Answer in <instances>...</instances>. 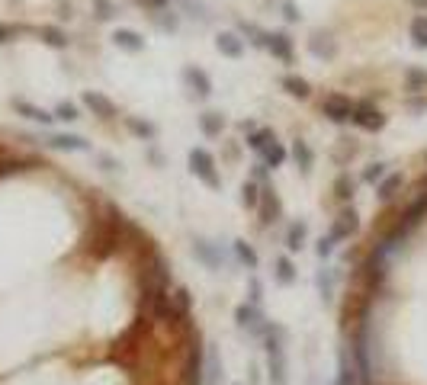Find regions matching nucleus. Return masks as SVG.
I'll return each instance as SVG.
<instances>
[{"mask_svg": "<svg viewBox=\"0 0 427 385\" xmlns=\"http://www.w3.org/2000/svg\"><path fill=\"white\" fill-rule=\"evenodd\" d=\"M399 189H402V174H389V177H382V183L376 186V196L382 199V203H389Z\"/></svg>", "mask_w": 427, "mask_h": 385, "instance_id": "obj_23", "label": "nucleus"}, {"mask_svg": "<svg viewBox=\"0 0 427 385\" xmlns=\"http://www.w3.org/2000/svg\"><path fill=\"white\" fill-rule=\"evenodd\" d=\"M351 122L357 129H363V132H382L385 129V112L376 109V106H370V103H353Z\"/></svg>", "mask_w": 427, "mask_h": 385, "instance_id": "obj_3", "label": "nucleus"}, {"mask_svg": "<svg viewBox=\"0 0 427 385\" xmlns=\"http://www.w3.org/2000/svg\"><path fill=\"white\" fill-rule=\"evenodd\" d=\"M385 177V164H370V167H366V174H363V180L366 183H379Z\"/></svg>", "mask_w": 427, "mask_h": 385, "instance_id": "obj_42", "label": "nucleus"}, {"mask_svg": "<svg viewBox=\"0 0 427 385\" xmlns=\"http://www.w3.org/2000/svg\"><path fill=\"white\" fill-rule=\"evenodd\" d=\"M322 116L331 122H351L353 103L347 97H341V93H328V97L322 100Z\"/></svg>", "mask_w": 427, "mask_h": 385, "instance_id": "obj_5", "label": "nucleus"}, {"mask_svg": "<svg viewBox=\"0 0 427 385\" xmlns=\"http://www.w3.org/2000/svg\"><path fill=\"white\" fill-rule=\"evenodd\" d=\"M260 222L264 225H270V222H276V218H280V199H276V193L270 186H264V193H260Z\"/></svg>", "mask_w": 427, "mask_h": 385, "instance_id": "obj_15", "label": "nucleus"}, {"mask_svg": "<svg viewBox=\"0 0 427 385\" xmlns=\"http://www.w3.org/2000/svg\"><path fill=\"white\" fill-rule=\"evenodd\" d=\"M193 254H197L209 270H222V247L218 244H212V241H206V238H197L193 241Z\"/></svg>", "mask_w": 427, "mask_h": 385, "instance_id": "obj_10", "label": "nucleus"}, {"mask_svg": "<svg viewBox=\"0 0 427 385\" xmlns=\"http://www.w3.org/2000/svg\"><path fill=\"white\" fill-rule=\"evenodd\" d=\"M334 251H337V238H334V235H328V238H322V241H318V247H315V254H318V257H322V260H328Z\"/></svg>", "mask_w": 427, "mask_h": 385, "instance_id": "obj_38", "label": "nucleus"}, {"mask_svg": "<svg viewBox=\"0 0 427 385\" xmlns=\"http://www.w3.org/2000/svg\"><path fill=\"white\" fill-rule=\"evenodd\" d=\"M276 283H283V286H293L296 283V266L289 257H276Z\"/></svg>", "mask_w": 427, "mask_h": 385, "instance_id": "obj_29", "label": "nucleus"}, {"mask_svg": "<svg viewBox=\"0 0 427 385\" xmlns=\"http://www.w3.org/2000/svg\"><path fill=\"white\" fill-rule=\"evenodd\" d=\"M260 154H264V164H267V167H274V170L280 167L283 161H286V148H283V145H280V141H276V138L270 141V145H267V148H264V151H260Z\"/></svg>", "mask_w": 427, "mask_h": 385, "instance_id": "obj_26", "label": "nucleus"}, {"mask_svg": "<svg viewBox=\"0 0 427 385\" xmlns=\"http://www.w3.org/2000/svg\"><path fill=\"white\" fill-rule=\"evenodd\" d=\"M414 7H421V10H427V0H411Z\"/></svg>", "mask_w": 427, "mask_h": 385, "instance_id": "obj_46", "label": "nucleus"}, {"mask_svg": "<svg viewBox=\"0 0 427 385\" xmlns=\"http://www.w3.org/2000/svg\"><path fill=\"white\" fill-rule=\"evenodd\" d=\"M189 170H193V177H199V180H203L209 189L222 186V177H218L216 158H212L206 148H193V151H189Z\"/></svg>", "mask_w": 427, "mask_h": 385, "instance_id": "obj_2", "label": "nucleus"}, {"mask_svg": "<svg viewBox=\"0 0 427 385\" xmlns=\"http://www.w3.org/2000/svg\"><path fill=\"white\" fill-rule=\"evenodd\" d=\"M84 106L100 119H116V103L110 97H103L100 90H84Z\"/></svg>", "mask_w": 427, "mask_h": 385, "instance_id": "obj_9", "label": "nucleus"}, {"mask_svg": "<svg viewBox=\"0 0 427 385\" xmlns=\"http://www.w3.org/2000/svg\"><path fill=\"white\" fill-rule=\"evenodd\" d=\"M29 164L26 161H13V158H10V161H0V177H10V174H20V170H26Z\"/></svg>", "mask_w": 427, "mask_h": 385, "instance_id": "obj_40", "label": "nucleus"}, {"mask_svg": "<svg viewBox=\"0 0 427 385\" xmlns=\"http://www.w3.org/2000/svg\"><path fill=\"white\" fill-rule=\"evenodd\" d=\"M183 84H187L189 90L197 93L199 100H209V97H212V81H209V74H206L203 68H197V64H187V68H183Z\"/></svg>", "mask_w": 427, "mask_h": 385, "instance_id": "obj_6", "label": "nucleus"}, {"mask_svg": "<svg viewBox=\"0 0 427 385\" xmlns=\"http://www.w3.org/2000/svg\"><path fill=\"white\" fill-rule=\"evenodd\" d=\"M411 42L414 49H427V16H414L411 20Z\"/></svg>", "mask_w": 427, "mask_h": 385, "instance_id": "obj_32", "label": "nucleus"}, {"mask_svg": "<svg viewBox=\"0 0 427 385\" xmlns=\"http://www.w3.org/2000/svg\"><path fill=\"white\" fill-rule=\"evenodd\" d=\"M334 193H337V199H341V203H347V199L353 196V180L347 174H341L337 177V183H334Z\"/></svg>", "mask_w": 427, "mask_h": 385, "instance_id": "obj_36", "label": "nucleus"}, {"mask_svg": "<svg viewBox=\"0 0 427 385\" xmlns=\"http://www.w3.org/2000/svg\"><path fill=\"white\" fill-rule=\"evenodd\" d=\"M267 52L274 58H280L283 64H293V39L286 32H267Z\"/></svg>", "mask_w": 427, "mask_h": 385, "instance_id": "obj_8", "label": "nucleus"}, {"mask_svg": "<svg viewBox=\"0 0 427 385\" xmlns=\"http://www.w3.org/2000/svg\"><path fill=\"white\" fill-rule=\"evenodd\" d=\"M274 138H276V135L270 132V129H257V132H251V135H247V145H251L254 151H264V148L270 145V141H274Z\"/></svg>", "mask_w": 427, "mask_h": 385, "instance_id": "obj_35", "label": "nucleus"}, {"mask_svg": "<svg viewBox=\"0 0 427 385\" xmlns=\"http://www.w3.org/2000/svg\"><path fill=\"white\" fill-rule=\"evenodd\" d=\"M280 10H283V16H286V20H289V23H299V20H302V13H299V7H296L293 0H283V4H280Z\"/></svg>", "mask_w": 427, "mask_h": 385, "instance_id": "obj_43", "label": "nucleus"}, {"mask_svg": "<svg viewBox=\"0 0 427 385\" xmlns=\"http://www.w3.org/2000/svg\"><path fill=\"white\" fill-rule=\"evenodd\" d=\"M112 45L122 52H132V55L145 52V39H141L135 29H116V32H112Z\"/></svg>", "mask_w": 427, "mask_h": 385, "instance_id": "obj_12", "label": "nucleus"}, {"mask_svg": "<svg viewBox=\"0 0 427 385\" xmlns=\"http://www.w3.org/2000/svg\"><path fill=\"white\" fill-rule=\"evenodd\" d=\"M357 228H360L357 212H353V209H344L341 215H337V222H334V228H331V235H334L337 241H347L351 235H357Z\"/></svg>", "mask_w": 427, "mask_h": 385, "instance_id": "obj_13", "label": "nucleus"}, {"mask_svg": "<svg viewBox=\"0 0 427 385\" xmlns=\"http://www.w3.org/2000/svg\"><path fill=\"white\" fill-rule=\"evenodd\" d=\"M260 299H264V295H260V280L251 276V305H260Z\"/></svg>", "mask_w": 427, "mask_h": 385, "instance_id": "obj_44", "label": "nucleus"}, {"mask_svg": "<svg viewBox=\"0 0 427 385\" xmlns=\"http://www.w3.org/2000/svg\"><path fill=\"white\" fill-rule=\"evenodd\" d=\"M55 119L77 122V119H81V112H77V106H74V103H58V109H55Z\"/></svg>", "mask_w": 427, "mask_h": 385, "instance_id": "obj_37", "label": "nucleus"}, {"mask_svg": "<svg viewBox=\"0 0 427 385\" xmlns=\"http://www.w3.org/2000/svg\"><path fill=\"white\" fill-rule=\"evenodd\" d=\"M126 126H129V129H132V132H135V135H139V138H141V141H151V138H154V135H158V129H154V126H151V122H141V119H135V116H129V119H126Z\"/></svg>", "mask_w": 427, "mask_h": 385, "instance_id": "obj_33", "label": "nucleus"}, {"mask_svg": "<svg viewBox=\"0 0 427 385\" xmlns=\"http://www.w3.org/2000/svg\"><path fill=\"white\" fill-rule=\"evenodd\" d=\"M39 39H42L45 45H52V49H68V32L64 29H58V26H42L39 29Z\"/></svg>", "mask_w": 427, "mask_h": 385, "instance_id": "obj_21", "label": "nucleus"}, {"mask_svg": "<svg viewBox=\"0 0 427 385\" xmlns=\"http://www.w3.org/2000/svg\"><path fill=\"white\" fill-rule=\"evenodd\" d=\"M16 112H23L26 119H33V122H39V126H52L55 122V116H52L49 109H42V106H33V103H26V100H16Z\"/></svg>", "mask_w": 427, "mask_h": 385, "instance_id": "obj_19", "label": "nucleus"}, {"mask_svg": "<svg viewBox=\"0 0 427 385\" xmlns=\"http://www.w3.org/2000/svg\"><path fill=\"white\" fill-rule=\"evenodd\" d=\"M216 49L222 52L225 58H241L245 55V39L238 32H218L216 35Z\"/></svg>", "mask_w": 427, "mask_h": 385, "instance_id": "obj_14", "label": "nucleus"}, {"mask_svg": "<svg viewBox=\"0 0 427 385\" xmlns=\"http://www.w3.org/2000/svg\"><path fill=\"white\" fill-rule=\"evenodd\" d=\"M286 247L289 251H302L305 247V225L302 222H293L286 231Z\"/></svg>", "mask_w": 427, "mask_h": 385, "instance_id": "obj_28", "label": "nucleus"}, {"mask_svg": "<svg viewBox=\"0 0 427 385\" xmlns=\"http://www.w3.org/2000/svg\"><path fill=\"white\" fill-rule=\"evenodd\" d=\"M264 337H267V369H270V382H274V385H286L289 382V366H286V350H283L286 331H283L280 324L267 321Z\"/></svg>", "mask_w": 427, "mask_h": 385, "instance_id": "obj_1", "label": "nucleus"}, {"mask_svg": "<svg viewBox=\"0 0 427 385\" xmlns=\"http://www.w3.org/2000/svg\"><path fill=\"white\" fill-rule=\"evenodd\" d=\"M318 295H322V302L334 299V270H331V266H322V270H318Z\"/></svg>", "mask_w": 427, "mask_h": 385, "instance_id": "obj_24", "label": "nucleus"}, {"mask_svg": "<svg viewBox=\"0 0 427 385\" xmlns=\"http://www.w3.org/2000/svg\"><path fill=\"white\" fill-rule=\"evenodd\" d=\"M97 4V20H112L116 16V7H112V0H93Z\"/></svg>", "mask_w": 427, "mask_h": 385, "instance_id": "obj_41", "label": "nucleus"}, {"mask_svg": "<svg viewBox=\"0 0 427 385\" xmlns=\"http://www.w3.org/2000/svg\"><path fill=\"white\" fill-rule=\"evenodd\" d=\"M45 145L55 148V151H87V148H90L81 135H49Z\"/></svg>", "mask_w": 427, "mask_h": 385, "instance_id": "obj_17", "label": "nucleus"}, {"mask_svg": "<svg viewBox=\"0 0 427 385\" xmlns=\"http://www.w3.org/2000/svg\"><path fill=\"white\" fill-rule=\"evenodd\" d=\"M424 199H427V180H424Z\"/></svg>", "mask_w": 427, "mask_h": 385, "instance_id": "obj_47", "label": "nucleus"}, {"mask_svg": "<svg viewBox=\"0 0 427 385\" xmlns=\"http://www.w3.org/2000/svg\"><path fill=\"white\" fill-rule=\"evenodd\" d=\"M139 7H145V13H161V10H170V0H135Z\"/></svg>", "mask_w": 427, "mask_h": 385, "instance_id": "obj_39", "label": "nucleus"}, {"mask_svg": "<svg viewBox=\"0 0 427 385\" xmlns=\"http://www.w3.org/2000/svg\"><path fill=\"white\" fill-rule=\"evenodd\" d=\"M199 129H203V135H209V138H218L225 129V116L216 109H206L203 116H199Z\"/></svg>", "mask_w": 427, "mask_h": 385, "instance_id": "obj_20", "label": "nucleus"}, {"mask_svg": "<svg viewBox=\"0 0 427 385\" xmlns=\"http://www.w3.org/2000/svg\"><path fill=\"white\" fill-rule=\"evenodd\" d=\"M405 90H408V93H424V90H427V71L408 68V71H405Z\"/></svg>", "mask_w": 427, "mask_h": 385, "instance_id": "obj_25", "label": "nucleus"}, {"mask_svg": "<svg viewBox=\"0 0 427 385\" xmlns=\"http://www.w3.org/2000/svg\"><path fill=\"white\" fill-rule=\"evenodd\" d=\"M241 203H245L247 209H257V206H260V186H257V180H247L245 186H241Z\"/></svg>", "mask_w": 427, "mask_h": 385, "instance_id": "obj_34", "label": "nucleus"}, {"mask_svg": "<svg viewBox=\"0 0 427 385\" xmlns=\"http://www.w3.org/2000/svg\"><path fill=\"white\" fill-rule=\"evenodd\" d=\"M337 385H360L357 366H353V357L347 350H341V360H337Z\"/></svg>", "mask_w": 427, "mask_h": 385, "instance_id": "obj_18", "label": "nucleus"}, {"mask_svg": "<svg viewBox=\"0 0 427 385\" xmlns=\"http://www.w3.org/2000/svg\"><path fill=\"white\" fill-rule=\"evenodd\" d=\"M13 35H16V29H13V26H7V23H0V45L10 42Z\"/></svg>", "mask_w": 427, "mask_h": 385, "instance_id": "obj_45", "label": "nucleus"}, {"mask_svg": "<svg viewBox=\"0 0 427 385\" xmlns=\"http://www.w3.org/2000/svg\"><path fill=\"white\" fill-rule=\"evenodd\" d=\"M241 35H245L251 45H257V49H264V45H267V32L257 26V23H247L245 20V23H241Z\"/></svg>", "mask_w": 427, "mask_h": 385, "instance_id": "obj_30", "label": "nucleus"}, {"mask_svg": "<svg viewBox=\"0 0 427 385\" xmlns=\"http://www.w3.org/2000/svg\"><path fill=\"white\" fill-rule=\"evenodd\" d=\"M206 357H203V347H193L189 350V360H187V385H206Z\"/></svg>", "mask_w": 427, "mask_h": 385, "instance_id": "obj_11", "label": "nucleus"}, {"mask_svg": "<svg viewBox=\"0 0 427 385\" xmlns=\"http://www.w3.org/2000/svg\"><path fill=\"white\" fill-rule=\"evenodd\" d=\"M283 90L289 93V97H299V100H305L308 93H312V84H308L305 77H296V74H286L283 77Z\"/></svg>", "mask_w": 427, "mask_h": 385, "instance_id": "obj_22", "label": "nucleus"}, {"mask_svg": "<svg viewBox=\"0 0 427 385\" xmlns=\"http://www.w3.org/2000/svg\"><path fill=\"white\" fill-rule=\"evenodd\" d=\"M235 254H238V260L247 266V270H257V263H260V260H257V251H254L247 241H235Z\"/></svg>", "mask_w": 427, "mask_h": 385, "instance_id": "obj_31", "label": "nucleus"}, {"mask_svg": "<svg viewBox=\"0 0 427 385\" xmlns=\"http://www.w3.org/2000/svg\"><path fill=\"white\" fill-rule=\"evenodd\" d=\"M293 161H296V167H299L305 177L312 174V167H315V151L308 148V141H302V138L293 141Z\"/></svg>", "mask_w": 427, "mask_h": 385, "instance_id": "obj_16", "label": "nucleus"}, {"mask_svg": "<svg viewBox=\"0 0 427 385\" xmlns=\"http://www.w3.org/2000/svg\"><path fill=\"white\" fill-rule=\"evenodd\" d=\"M151 20H154V26L161 29V32H177V29H180V16L170 13V10H161V13H151Z\"/></svg>", "mask_w": 427, "mask_h": 385, "instance_id": "obj_27", "label": "nucleus"}, {"mask_svg": "<svg viewBox=\"0 0 427 385\" xmlns=\"http://www.w3.org/2000/svg\"><path fill=\"white\" fill-rule=\"evenodd\" d=\"M235 321H238L241 331H247V334L254 337H264V315H260V305H251V302H245V305H238V312H235Z\"/></svg>", "mask_w": 427, "mask_h": 385, "instance_id": "obj_4", "label": "nucleus"}, {"mask_svg": "<svg viewBox=\"0 0 427 385\" xmlns=\"http://www.w3.org/2000/svg\"><path fill=\"white\" fill-rule=\"evenodd\" d=\"M308 52L318 58V61H331V58H337V42L331 32H312V39H308Z\"/></svg>", "mask_w": 427, "mask_h": 385, "instance_id": "obj_7", "label": "nucleus"}]
</instances>
